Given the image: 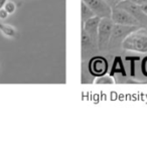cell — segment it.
Here are the masks:
<instances>
[{
  "label": "cell",
  "instance_id": "1",
  "mask_svg": "<svg viewBox=\"0 0 147 141\" xmlns=\"http://www.w3.org/2000/svg\"><path fill=\"white\" fill-rule=\"evenodd\" d=\"M122 47L126 51L136 53H147V30L143 28H137L129 33L122 41Z\"/></svg>",
  "mask_w": 147,
  "mask_h": 141
},
{
  "label": "cell",
  "instance_id": "2",
  "mask_svg": "<svg viewBox=\"0 0 147 141\" xmlns=\"http://www.w3.org/2000/svg\"><path fill=\"white\" fill-rule=\"evenodd\" d=\"M113 26L114 22L110 17L101 18L98 27V35H97V45L100 51H105L108 47Z\"/></svg>",
  "mask_w": 147,
  "mask_h": 141
},
{
  "label": "cell",
  "instance_id": "3",
  "mask_svg": "<svg viewBox=\"0 0 147 141\" xmlns=\"http://www.w3.org/2000/svg\"><path fill=\"white\" fill-rule=\"evenodd\" d=\"M137 28H138L137 25H121V24H115L114 23L109 45H111V47L121 45H122V41L125 39V37L129 33L132 32V31L136 30Z\"/></svg>",
  "mask_w": 147,
  "mask_h": 141
},
{
  "label": "cell",
  "instance_id": "4",
  "mask_svg": "<svg viewBox=\"0 0 147 141\" xmlns=\"http://www.w3.org/2000/svg\"><path fill=\"white\" fill-rule=\"evenodd\" d=\"M111 19L115 24H121V25H137L139 26L140 23L138 22L134 16L130 14L128 11L121 7H114L112 9V14H111Z\"/></svg>",
  "mask_w": 147,
  "mask_h": 141
},
{
  "label": "cell",
  "instance_id": "5",
  "mask_svg": "<svg viewBox=\"0 0 147 141\" xmlns=\"http://www.w3.org/2000/svg\"><path fill=\"white\" fill-rule=\"evenodd\" d=\"M82 1L90 7V9L96 16H99L100 18H104V17L111 18L112 8L105 0H82Z\"/></svg>",
  "mask_w": 147,
  "mask_h": 141
},
{
  "label": "cell",
  "instance_id": "6",
  "mask_svg": "<svg viewBox=\"0 0 147 141\" xmlns=\"http://www.w3.org/2000/svg\"><path fill=\"white\" fill-rule=\"evenodd\" d=\"M117 6L128 11L132 16H134L138 20L139 23H147V15L143 13L139 5L133 3L130 0H122Z\"/></svg>",
  "mask_w": 147,
  "mask_h": 141
},
{
  "label": "cell",
  "instance_id": "7",
  "mask_svg": "<svg viewBox=\"0 0 147 141\" xmlns=\"http://www.w3.org/2000/svg\"><path fill=\"white\" fill-rule=\"evenodd\" d=\"M90 72L92 73L94 76L101 77L104 76L107 73L108 69V63L107 61L102 57H95L91 59L90 65H89Z\"/></svg>",
  "mask_w": 147,
  "mask_h": 141
},
{
  "label": "cell",
  "instance_id": "8",
  "mask_svg": "<svg viewBox=\"0 0 147 141\" xmlns=\"http://www.w3.org/2000/svg\"><path fill=\"white\" fill-rule=\"evenodd\" d=\"M101 18L99 16H93L90 19L84 22V30L93 38V40L97 43V35H98V27Z\"/></svg>",
  "mask_w": 147,
  "mask_h": 141
},
{
  "label": "cell",
  "instance_id": "9",
  "mask_svg": "<svg viewBox=\"0 0 147 141\" xmlns=\"http://www.w3.org/2000/svg\"><path fill=\"white\" fill-rule=\"evenodd\" d=\"M0 31L7 37H15L16 36V30L13 26L9 24L0 23Z\"/></svg>",
  "mask_w": 147,
  "mask_h": 141
},
{
  "label": "cell",
  "instance_id": "10",
  "mask_svg": "<svg viewBox=\"0 0 147 141\" xmlns=\"http://www.w3.org/2000/svg\"><path fill=\"white\" fill-rule=\"evenodd\" d=\"M93 16H95L94 12L91 10L90 7H89L86 3L82 1V21H83V23Z\"/></svg>",
  "mask_w": 147,
  "mask_h": 141
},
{
  "label": "cell",
  "instance_id": "11",
  "mask_svg": "<svg viewBox=\"0 0 147 141\" xmlns=\"http://www.w3.org/2000/svg\"><path fill=\"white\" fill-rule=\"evenodd\" d=\"M15 5H14V3H12V2H6L4 4V9L7 11V13L8 14H11V13H13L15 11Z\"/></svg>",
  "mask_w": 147,
  "mask_h": 141
},
{
  "label": "cell",
  "instance_id": "12",
  "mask_svg": "<svg viewBox=\"0 0 147 141\" xmlns=\"http://www.w3.org/2000/svg\"><path fill=\"white\" fill-rule=\"evenodd\" d=\"M105 1H106L107 3H108L109 5H110V7L111 8H114V7H116L117 5L119 4V3L121 2V1H122V0H105Z\"/></svg>",
  "mask_w": 147,
  "mask_h": 141
},
{
  "label": "cell",
  "instance_id": "13",
  "mask_svg": "<svg viewBox=\"0 0 147 141\" xmlns=\"http://www.w3.org/2000/svg\"><path fill=\"white\" fill-rule=\"evenodd\" d=\"M7 15H8V13L4 8L0 9V18H5V17H7Z\"/></svg>",
  "mask_w": 147,
  "mask_h": 141
},
{
  "label": "cell",
  "instance_id": "14",
  "mask_svg": "<svg viewBox=\"0 0 147 141\" xmlns=\"http://www.w3.org/2000/svg\"><path fill=\"white\" fill-rule=\"evenodd\" d=\"M130 1H132L133 3H135L137 5H142L147 3V0H130Z\"/></svg>",
  "mask_w": 147,
  "mask_h": 141
},
{
  "label": "cell",
  "instance_id": "15",
  "mask_svg": "<svg viewBox=\"0 0 147 141\" xmlns=\"http://www.w3.org/2000/svg\"><path fill=\"white\" fill-rule=\"evenodd\" d=\"M141 8V10L143 11V13H145V14L147 15V3H145V4H142V5H139Z\"/></svg>",
  "mask_w": 147,
  "mask_h": 141
}]
</instances>
